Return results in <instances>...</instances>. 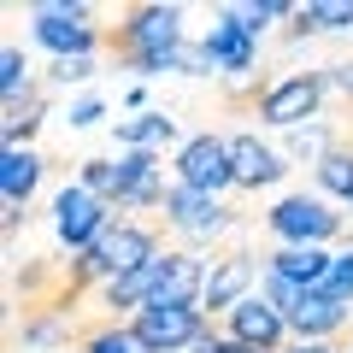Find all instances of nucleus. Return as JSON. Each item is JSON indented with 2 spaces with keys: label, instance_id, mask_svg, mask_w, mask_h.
I'll use <instances>...</instances> for the list:
<instances>
[{
  "label": "nucleus",
  "instance_id": "f257e3e1",
  "mask_svg": "<svg viewBox=\"0 0 353 353\" xmlns=\"http://www.w3.org/2000/svg\"><path fill=\"white\" fill-rule=\"evenodd\" d=\"M106 48L141 77L176 71V48H183V6H130L124 24L106 36Z\"/></svg>",
  "mask_w": 353,
  "mask_h": 353
},
{
  "label": "nucleus",
  "instance_id": "f03ea898",
  "mask_svg": "<svg viewBox=\"0 0 353 353\" xmlns=\"http://www.w3.org/2000/svg\"><path fill=\"white\" fill-rule=\"evenodd\" d=\"M112 212H118V206H106L101 194H88L83 183H71V189H59V201H53V230H59V241L71 253H88L106 230L118 224Z\"/></svg>",
  "mask_w": 353,
  "mask_h": 353
},
{
  "label": "nucleus",
  "instance_id": "7ed1b4c3",
  "mask_svg": "<svg viewBox=\"0 0 353 353\" xmlns=\"http://www.w3.org/2000/svg\"><path fill=\"white\" fill-rule=\"evenodd\" d=\"M324 88H330L324 71H294V77H283V83H271V94L259 101V118H265V124H277V130H301V124L318 118Z\"/></svg>",
  "mask_w": 353,
  "mask_h": 353
},
{
  "label": "nucleus",
  "instance_id": "20e7f679",
  "mask_svg": "<svg viewBox=\"0 0 353 353\" xmlns=\"http://www.w3.org/2000/svg\"><path fill=\"white\" fill-rule=\"evenodd\" d=\"M36 41L59 59H94L106 48V36L88 24V6H36Z\"/></svg>",
  "mask_w": 353,
  "mask_h": 353
},
{
  "label": "nucleus",
  "instance_id": "39448f33",
  "mask_svg": "<svg viewBox=\"0 0 353 353\" xmlns=\"http://www.w3.org/2000/svg\"><path fill=\"white\" fill-rule=\"evenodd\" d=\"M271 230L283 236V248H324L330 236H341V212H330L318 194H289L271 206Z\"/></svg>",
  "mask_w": 353,
  "mask_h": 353
},
{
  "label": "nucleus",
  "instance_id": "423d86ee",
  "mask_svg": "<svg viewBox=\"0 0 353 353\" xmlns=\"http://www.w3.org/2000/svg\"><path fill=\"white\" fill-rule=\"evenodd\" d=\"M176 183L194 194H224L236 189V176H230V141L224 136H189L183 148H176Z\"/></svg>",
  "mask_w": 353,
  "mask_h": 353
},
{
  "label": "nucleus",
  "instance_id": "0eeeda50",
  "mask_svg": "<svg viewBox=\"0 0 353 353\" xmlns=\"http://www.w3.org/2000/svg\"><path fill=\"white\" fill-rule=\"evenodd\" d=\"M136 336L148 341L153 353H183V347H201V336H206V312L201 306H141L136 318Z\"/></svg>",
  "mask_w": 353,
  "mask_h": 353
},
{
  "label": "nucleus",
  "instance_id": "6e6552de",
  "mask_svg": "<svg viewBox=\"0 0 353 353\" xmlns=\"http://www.w3.org/2000/svg\"><path fill=\"white\" fill-rule=\"evenodd\" d=\"M224 336H230V341H241V347H253V353H283L289 318H283L277 306L265 301V294H248V301H241L236 312L224 318Z\"/></svg>",
  "mask_w": 353,
  "mask_h": 353
},
{
  "label": "nucleus",
  "instance_id": "1a4fd4ad",
  "mask_svg": "<svg viewBox=\"0 0 353 353\" xmlns=\"http://www.w3.org/2000/svg\"><path fill=\"white\" fill-rule=\"evenodd\" d=\"M206 259H194L189 248H165L159 259V283H153V301L148 306H201L206 294Z\"/></svg>",
  "mask_w": 353,
  "mask_h": 353
},
{
  "label": "nucleus",
  "instance_id": "9d476101",
  "mask_svg": "<svg viewBox=\"0 0 353 353\" xmlns=\"http://www.w3.org/2000/svg\"><path fill=\"white\" fill-rule=\"evenodd\" d=\"M253 277H259V265L248 259V253H224V259H212V277H206V294H201V312H236L241 301L253 294Z\"/></svg>",
  "mask_w": 353,
  "mask_h": 353
},
{
  "label": "nucleus",
  "instance_id": "9b49d317",
  "mask_svg": "<svg viewBox=\"0 0 353 353\" xmlns=\"http://www.w3.org/2000/svg\"><path fill=\"white\" fill-rule=\"evenodd\" d=\"M165 224L183 230V236H218V230L230 224V206H218L212 194H194L176 183L171 194H165Z\"/></svg>",
  "mask_w": 353,
  "mask_h": 353
},
{
  "label": "nucleus",
  "instance_id": "f8f14e48",
  "mask_svg": "<svg viewBox=\"0 0 353 353\" xmlns=\"http://www.w3.org/2000/svg\"><path fill=\"white\" fill-rule=\"evenodd\" d=\"M289 171L277 148H265L259 136H230V176H236V189H265V183H277Z\"/></svg>",
  "mask_w": 353,
  "mask_h": 353
},
{
  "label": "nucleus",
  "instance_id": "ddd939ff",
  "mask_svg": "<svg viewBox=\"0 0 353 353\" xmlns=\"http://www.w3.org/2000/svg\"><path fill=\"white\" fill-rule=\"evenodd\" d=\"M341 330H347V306L330 301V294H318V289L289 312V336H301V341H330V336H341Z\"/></svg>",
  "mask_w": 353,
  "mask_h": 353
},
{
  "label": "nucleus",
  "instance_id": "4468645a",
  "mask_svg": "<svg viewBox=\"0 0 353 353\" xmlns=\"http://www.w3.org/2000/svg\"><path fill=\"white\" fill-rule=\"evenodd\" d=\"M206 53H212L218 77H241V71H253V59H259L253 36H248V30H236L224 12H218V24H212V30H206Z\"/></svg>",
  "mask_w": 353,
  "mask_h": 353
},
{
  "label": "nucleus",
  "instance_id": "2eb2a0df",
  "mask_svg": "<svg viewBox=\"0 0 353 353\" xmlns=\"http://www.w3.org/2000/svg\"><path fill=\"white\" fill-rule=\"evenodd\" d=\"M330 265H336V253H324V248H277L265 259V271H277V277L301 283V289H324Z\"/></svg>",
  "mask_w": 353,
  "mask_h": 353
},
{
  "label": "nucleus",
  "instance_id": "dca6fc26",
  "mask_svg": "<svg viewBox=\"0 0 353 353\" xmlns=\"http://www.w3.org/2000/svg\"><path fill=\"white\" fill-rule=\"evenodd\" d=\"M118 141H124V153H159L176 141V118L165 112H130L118 118Z\"/></svg>",
  "mask_w": 353,
  "mask_h": 353
},
{
  "label": "nucleus",
  "instance_id": "f3484780",
  "mask_svg": "<svg viewBox=\"0 0 353 353\" xmlns=\"http://www.w3.org/2000/svg\"><path fill=\"white\" fill-rule=\"evenodd\" d=\"M36 183H41V153L6 148V159H0V194H6V206L24 212V201L36 194Z\"/></svg>",
  "mask_w": 353,
  "mask_h": 353
},
{
  "label": "nucleus",
  "instance_id": "a211bd4d",
  "mask_svg": "<svg viewBox=\"0 0 353 353\" xmlns=\"http://www.w3.org/2000/svg\"><path fill=\"white\" fill-rule=\"evenodd\" d=\"M41 112H48V88H30V94L6 101V118H0V136H6V148H24V141L41 130Z\"/></svg>",
  "mask_w": 353,
  "mask_h": 353
},
{
  "label": "nucleus",
  "instance_id": "6ab92c4d",
  "mask_svg": "<svg viewBox=\"0 0 353 353\" xmlns=\"http://www.w3.org/2000/svg\"><path fill=\"white\" fill-rule=\"evenodd\" d=\"M312 30H353V0H306V6H294L289 36H312Z\"/></svg>",
  "mask_w": 353,
  "mask_h": 353
},
{
  "label": "nucleus",
  "instance_id": "aec40b11",
  "mask_svg": "<svg viewBox=\"0 0 353 353\" xmlns=\"http://www.w3.org/2000/svg\"><path fill=\"white\" fill-rule=\"evenodd\" d=\"M312 171H318V189H324V194L353 201V148H341V141H336V148H330L324 159L312 165Z\"/></svg>",
  "mask_w": 353,
  "mask_h": 353
},
{
  "label": "nucleus",
  "instance_id": "412c9836",
  "mask_svg": "<svg viewBox=\"0 0 353 353\" xmlns=\"http://www.w3.org/2000/svg\"><path fill=\"white\" fill-rule=\"evenodd\" d=\"M83 353H153V347L136 336V324H101L83 336Z\"/></svg>",
  "mask_w": 353,
  "mask_h": 353
},
{
  "label": "nucleus",
  "instance_id": "4be33fe9",
  "mask_svg": "<svg viewBox=\"0 0 353 353\" xmlns=\"http://www.w3.org/2000/svg\"><path fill=\"white\" fill-rule=\"evenodd\" d=\"M336 148V136H330V124H301V130H289V159H306V165H318L324 153Z\"/></svg>",
  "mask_w": 353,
  "mask_h": 353
},
{
  "label": "nucleus",
  "instance_id": "5701e85b",
  "mask_svg": "<svg viewBox=\"0 0 353 353\" xmlns=\"http://www.w3.org/2000/svg\"><path fill=\"white\" fill-rule=\"evenodd\" d=\"M224 18L236 30H248V36H259L265 24H277V18H294V6H283V0H259V6H224Z\"/></svg>",
  "mask_w": 353,
  "mask_h": 353
},
{
  "label": "nucleus",
  "instance_id": "b1692460",
  "mask_svg": "<svg viewBox=\"0 0 353 353\" xmlns=\"http://www.w3.org/2000/svg\"><path fill=\"white\" fill-rule=\"evenodd\" d=\"M30 59H24V48H12V41H6V48H0V94H6V101H18V94H30Z\"/></svg>",
  "mask_w": 353,
  "mask_h": 353
},
{
  "label": "nucleus",
  "instance_id": "393cba45",
  "mask_svg": "<svg viewBox=\"0 0 353 353\" xmlns=\"http://www.w3.org/2000/svg\"><path fill=\"white\" fill-rule=\"evenodd\" d=\"M88 194H101L106 206H118V159H83V176H77Z\"/></svg>",
  "mask_w": 353,
  "mask_h": 353
},
{
  "label": "nucleus",
  "instance_id": "a878e982",
  "mask_svg": "<svg viewBox=\"0 0 353 353\" xmlns=\"http://www.w3.org/2000/svg\"><path fill=\"white\" fill-rule=\"evenodd\" d=\"M306 294H312V289H301V283H289V277H277V271H265V301L277 306V312H283V318H289V312H294V306H301V301H306Z\"/></svg>",
  "mask_w": 353,
  "mask_h": 353
},
{
  "label": "nucleus",
  "instance_id": "bb28decb",
  "mask_svg": "<svg viewBox=\"0 0 353 353\" xmlns=\"http://www.w3.org/2000/svg\"><path fill=\"white\" fill-rule=\"evenodd\" d=\"M318 294L353 306V253H336V265H330V277H324V289H318Z\"/></svg>",
  "mask_w": 353,
  "mask_h": 353
},
{
  "label": "nucleus",
  "instance_id": "cd10ccee",
  "mask_svg": "<svg viewBox=\"0 0 353 353\" xmlns=\"http://www.w3.org/2000/svg\"><path fill=\"white\" fill-rule=\"evenodd\" d=\"M176 71L183 77H212L218 65H212V53H206V41H183V48H176Z\"/></svg>",
  "mask_w": 353,
  "mask_h": 353
},
{
  "label": "nucleus",
  "instance_id": "c85d7f7f",
  "mask_svg": "<svg viewBox=\"0 0 353 353\" xmlns=\"http://www.w3.org/2000/svg\"><path fill=\"white\" fill-rule=\"evenodd\" d=\"M88 77H94V59H53V65H48V83H53V88L88 83Z\"/></svg>",
  "mask_w": 353,
  "mask_h": 353
},
{
  "label": "nucleus",
  "instance_id": "c756f323",
  "mask_svg": "<svg viewBox=\"0 0 353 353\" xmlns=\"http://www.w3.org/2000/svg\"><path fill=\"white\" fill-rule=\"evenodd\" d=\"M194 353H253V347H241V341H230V336H218V330H206Z\"/></svg>",
  "mask_w": 353,
  "mask_h": 353
},
{
  "label": "nucleus",
  "instance_id": "7c9ffc66",
  "mask_svg": "<svg viewBox=\"0 0 353 353\" xmlns=\"http://www.w3.org/2000/svg\"><path fill=\"white\" fill-rule=\"evenodd\" d=\"M101 112H106L101 101H77V106H71V124L83 130V124H94V118H101Z\"/></svg>",
  "mask_w": 353,
  "mask_h": 353
},
{
  "label": "nucleus",
  "instance_id": "2f4dec72",
  "mask_svg": "<svg viewBox=\"0 0 353 353\" xmlns=\"http://www.w3.org/2000/svg\"><path fill=\"white\" fill-rule=\"evenodd\" d=\"M330 88H341V94H347V101H353V65H330Z\"/></svg>",
  "mask_w": 353,
  "mask_h": 353
},
{
  "label": "nucleus",
  "instance_id": "473e14b6",
  "mask_svg": "<svg viewBox=\"0 0 353 353\" xmlns=\"http://www.w3.org/2000/svg\"><path fill=\"white\" fill-rule=\"evenodd\" d=\"M283 353H347V347H336V341H294V347H283Z\"/></svg>",
  "mask_w": 353,
  "mask_h": 353
},
{
  "label": "nucleus",
  "instance_id": "72a5a7b5",
  "mask_svg": "<svg viewBox=\"0 0 353 353\" xmlns=\"http://www.w3.org/2000/svg\"><path fill=\"white\" fill-rule=\"evenodd\" d=\"M347 206H353V201H347Z\"/></svg>",
  "mask_w": 353,
  "mask_h": 353
},
{
  "label": "nucleus",
  "instance_id": "f704fd0d",
  "mask_svg": "<svg viewBox=\"0 0 353 353\" xmlns=\"http://www.w3.org/2000/svg\"><path fill=\"white\" fill-rule=\"evenodd\" d=\"M347 353H353V347H347Z\"/></svg>",
  "mask_w": 353,
  "mask_h": 353
}]
</instances>
